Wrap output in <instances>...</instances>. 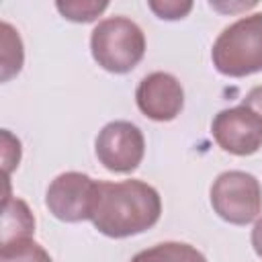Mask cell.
I'll return each mask as SVG.
<instances>
[{"label": "cell", "instance_id": "obj_2", "mask_svg": "<svg viewBox=\"0 0 262 262\" xmlns=\"http://www.w3.org/2000/svg\"><path fill=\"white\" fill-rule=\"evenodd\" d=\"M211 59L215 70L229 78L262 72V12L225 27L213 43Z\"/></svg>", "mask_w": 262, "mask_h": 262}, {"label": "cell", "instance_id": "obj_17", "mask_svg": "<svg viewBox=\"0 0 262 262\" xmlns=\"http://www.w3.org/2000/svg\"><path fill=\"white\" fill-rule=\"evenodd\" d=\"M252 248L262 258V217L256 221V225L252 229Z\"/></svg>", "mask_w": 262, "mask_h": 262}, {"label": "cell", "instance_id": "obj_12", "mask_svg": "<svg viewBox=\"0 0 262 262\" xmlns=\"http://www.w3.org/2000/svg\"><path fill=\"white\" fill-rule=\"evenodd\" d=\"M0 262H53L47 250L33 237L0 244Z\"/></svg>", "mask_w": 262, "mask_h": 262}, {"label": "cell", "instance_id": "obj_16", "mask_svg": "<svg viewBox=\"0 0 262 262\" xmlns=\"http://www.w3.org/2000/svg\"><path fill=\"white\" fill-rule=\"evenodd\" d=\"M242 104L248 106V108H252V111L262 119V86H254V88L246 94V98H244Z\"/></svg>", "mask_w": 262, "mask_h": 262}, {"label": "cell", "instance_id": "obj_15", "mask_svg": "<svg viewBox=\"0 0 262 262\" xmlns=\"http://www.w3.org/2000/svg\"><path fill=\"white\" fill-rule=\"evenodd\" d=\"M2 160H4V172H6V178H8V174L18 166V162H20V141L14 137V135H10V131L8 129H4L2 131Z\"/></svg>", "mask_w": 262, "mask_h": 262}, {"label": "cell", "instance_id": "obj_6", "mask_svg": "<svg viewBox=\"0 0 262 262\" xmlns=\"http://www.w3.org/2000/svg\"><path fill=\"white\" fill-rule=\"evenodd\" d=\"M96 180L82 172H63L51 180L45 192L49 213L66 223L86 221L92 215Z\"/></svg>", "mask_w": 262, "mask_h": 262}, {"label": "cell", "instance_id": "obj_5", "mask_svg": "<svg viewBox=\"0 0 262 262\" xmlns=\"http://www.w3.org/2000/svg\"><path fill=\"white\" fill-rule=\"evenodd\" d=\"M98 162L117 174L133 172L145 151V139L137 125L129 121H111L104 125L94 141Z\"/></svg>", "mask_w": 262, "mask_h": 262}, {"label": "cell", "instance_id": "obj_4", "mask_svg": "<svg viewBox=\"0 0 262 262\" xmlns=\"http://www.w3.org/2000/svg\"><path fill=\"white\" fill-rule=\"evenodd\" d=\"M213 211L231 225H248L262 211V186L242 170L221 172L211 184Z\"/></svg>", "mask_w": 262, "mask_h": 262}, {"label": "cell", "instance_id": "obj_9", "mask_svg": "<svg viewBox=\"0 0 262 262\" xmlns=\"http://www.w3.org/2000/svg\"><path fill=\"white\" fill-rule=\"evenodd\" d=\"M35 233V217L25 201L4 196V215H2V242L31 237Z\"/></svg>", "mask_w": 262, "mask_h": 262}, {"label": "cell", "instance_id": "obj_14", "mask_svg": "<svg viewBox=\"0 0 262 262\" xmlns=\"http://www.w3.org/2000/svg\"><path fill=\"white\" fill-rule=\"evenodd\" d=\"M147 6L156 12V16L164 18V20H178L184 18L190 10H192V2L188 0H151L147 2Z\"/></svg>", "mask_w": 262, "mask_h": 262}, {"label": "cell", "instance_id": "obj_3", "mask_svg": "<svg viewBox=\"0 0 262 262\" xmlns=\"http://www.w3.org/2000/svg\"><path fill=\"white\" fill-rule=\"evenodd\" d=\"M94 61L111 74L131 72L145 53V35L137 23L127 16L102 18L90 35Z\"/></svg>", "mask_w": 262, "mask_h": 262}, {"label": "cell", "instance_id": "obj_11", "mask_svg": "<svg viewBox=\"0 0 262 262\" xmlns=\"http://www.w3.org/2000/svg\"><path fill=\"white\" fill-rule=\"evenodd\" d=\"M0 33H2V39H0V45H2V49H0L2 51V82H8L12 76H16L20 72L25 53H23L20 35L10 23L2 20Z\"/></svg>", "mask_w": 262, "mask_h": 262}, {"label": "cell", "instance_id": "obj_8", "mask_svg": "<svg viewBox=\"0 0 262 262\" xmlns=\"http://www.w3.org/2000/svg\"><path fill=\"white\" fill-rule=\"evenodd\" d=\"M137 108L151 121H172L184 106V90L168 72H151L141 78L135 90Z\"/></svg>", "mask_w": 262, "mask_h": 262}, {"label": "cell", "instance_id": "obj_1", "mask_svg": "<svg viewBox=\"0 0 262 262\" xmlns=\"http://www.w3.org/2000/svg\"><path fill=\"white\" fill-rule=\"evenodd\" d=\"M162 215L160 192L143 180L96 182L90 221L106 237H129L154 227Z\"/></svg>", "mask_w": 262, "mask_h": 262}, {"label": "cell", "instance_id": "obj_7", "mask_svg": "<svg viewBox=\"0 0 262 262\" xmlns=\"http://www.w3.org/2000/svg\"><path fill=\"white\" fill-rule=\"evenodd\" d=\"M211 133L217 145L233 156H252L262 147V119L244 104L217 113Z\"/></svg>", "mask_w": 262, "mask_h": 262}, {"label": "cell", "instance_id": "obj_10", "mask_svg": "<svg viewBox=\"0 0 262 262\" xmlns=\"http://www.w3.org/2000/svg\"><path fill=\"white\" fill-rule=\"evenodd\" d=\"M131 262H207V258L184 242H162L137 252Z\"/></svg>", "mask_w": 262, "mask_h": 262}, {"label": "cell", "instance_id": "obj_13", "mask_svg": "<svg viewBox=\"0 0 262 262\" xmlns=\"http://www.w3.org/2000/svg\"><path fill=\"white\" fill-rule=\"evenodd\" d=\"M55 8L59 14L72 23H90L96 16H100L106 8L108 2H94V0H59L55 2Z\"/></svg>", "mask_w": 262, "mask_h": 262}]
</instances>
